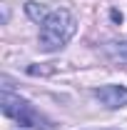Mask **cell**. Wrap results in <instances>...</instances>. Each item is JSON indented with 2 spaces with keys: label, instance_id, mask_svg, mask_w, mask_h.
I'll list each match as a JSON object with an SVG mask.
<instances>
[{
  "label": "cell",
  "instance_id": "obj_1",
  "mask_svg": "<svg viewBox=\"0 0 127 130\" xmlns=\"http://www.w3.org/2000/svg\"><path fill=\"white\" fill-rule=\"evenodd\" d=\"M75 18L70 10L57 8V10H50V15L45 18L43 28H40V48L45 53H55L67 45V40L75 35Z\"/></svg>",
  "mask_w": 127,
  "mask_h": 130
},
{
  "label": "cell",
  "instance_id": "obj_2",
  "mask_svg": "<svg viewBox=\"0 0 127 130\" xmlns=\"http://www.w3.org/2000/svg\"><path fill=\"white\" fill-rule=\"evenodd\" d=\"M0 108H3V113L8 115V118L17 120L23 128H32V130H52L55 128L30 100H25V98H20V95H10L8 90L0 95Z\"/></svg>",
  "mask_w": 127,
  "mask_h": 130
},
{
  "label": "cell",
  "instance_id": "obj_3",
  "mask_svg": "<svg viewBox=\"0 0 127 130\" xmlns=\"http://www.w3.org/2000/svg\"><path fill=\"white\" fill-rule=\"evenodd\" d=\"M95 98L107 110H117L127 105V88L125 85H100L95 88Z\"/></svg>",
  "mask_w": 127,
  "mask_h": 130
},
{
  "label": "cell",
  "instance_id": "obj_4",
  "mask_svg": "<svg viewBox=\"0 0 127 130\" xmlns=\"http://www.w3.org/2000/svg\"><path fill=\"white\" fill-rule=\"evenodd\" d=\"M102 53L110 58L112 63H122L127 65V40H112V43H105L102 45Z\"/></svg>",
  "mask_w": 127,
  "mask_h": 130
},
{
  "label": "cell",
  "instance_id": "obj_5",
  "mask_svg": "<svg viewBox=\"0 0 127 130\" xmlns=\"http://www.w3.org/2000/svg\"><path fill=\"white\" fill-rule=\"evenodd\" d=\"M25 13H28L35 23H40V25H43L45 18L50 15V10L45 8V5H40V3H25Z\"/></svg>",
  "mask_w": 127,
  "mask_h": 130
},
{
  "label": "cell",
  "instance_id": "obj_6",
  "mask_svg": "<svg viewBox=\"0 0 127 130\" xmlns=\"http://www.w3.org/2000/svg\"><path fill=\"white\" fill-rule=\"evenodd\" d=\"M110 15H112V20H115V23H122V13H117V10H112Z\"/></svg>",
  "mask_w": 127,
  "mask_h": 130
}]
</instances>
